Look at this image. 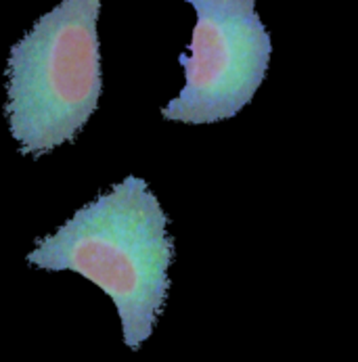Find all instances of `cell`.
<instances>
[{
	"instance_id": "cell-1",
	"label": "cell",
	"mask_w": 358,
	"mask_h": 362,
	"mask_svg": "<svg viewBox=\"0 0 358 362\" xmlns=\"http://www.w3.org/2000/svg\"><path fill=\"white\" fill-rule=\"evenodd\" d=\"M168 216L139 176H128L63 226L40 239L28 262L42 270H71L115 304L130 350L151 337L170 291L174 239Z\"/></svg>"
},
{
	"instance_id": "cell-3",
	"label": "cell",
	"mask_w": 358,
	"mask_h": 362,
	"mask_svg": "<svg viewBox=\"0 0 358 362\" xmlns=\"http://www.w3.org/2000/svg\"><path fill=\"white\" fill-rule=\"evenodd\" d=\"M197 13L189 57H180L185 86L163 107L166 119L214 124L237 115L260 88L270 34L256 13V0H187Z\"/></svg>"
},
{
	"instance_id": "cell-2",
	"label": "cell",
	"mask_w": 358,
	"mask_h": 362,
	"mask_svg": "<svg viewBox=\"0 0 358 362\" xmlns=\"http://www.w3.org/2000/svg\"><path fill=\"white\" fill-rule=\"evenodd\" d=\"M101 0H63L11 49L6 115L21 153L69 143L103 90L97 19Z\"/></svg>"
}]
</instances>
